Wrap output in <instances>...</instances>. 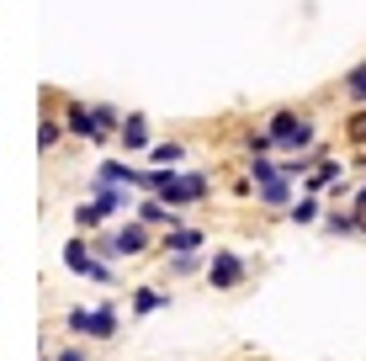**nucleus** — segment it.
<instances>
[{"mask_svg": "<svg viewBox=\"0 0 366 361\" xmlns=\"http://www.w3.org/2000/svg\"><path fill=\"white\" fill-rule=\"evenodd\" d=\"M64 271L80 277V282H96V287H117V266L101 260L91 244H85V234H74V239L64 244Z\"/></svg>", "mask_w": 366, "mask_h": 361, "instance_id": "obj_4", "label": "nucleus"}, {"mask_svg": "<svg viewBox=\"0 0 366 361\" xmlns=\"http://www.w3.org/2000/svg\"><path fill=\"white\" fill-rule=\"evenodd\" d=\"M207 250H212V244H207ZM207 250H186V255H159V260H165V277H170V282L202 277V271H207Z\"/></svg>", "mask_w": 366, "mask_h": 361, "instance_id": "obj_13", "label": "nucleus"}, {"mask_svg": "<svg viewBox=\"0 0 366 361\" xmlns=\"http://www.w3.org/2000/svg\"><path fill=\"white\" fill-rule=\"evenodd\" d=\"M324 197L319 192H297L292 197V207H287V223H292V229H319V218H324Z\"/></svg>", "mask_w": 366, "mask_h": 361, "instance_id": "obj_11", "label": "nucleus"}, {"mask_svg": "<svg viewBox=\"0 0 366 361\" xmlns=\"http://www.w3.org/2000/svg\"><path fill=\"white\" fill-rule=\"evenodd\" d=\"M186 250H207V229H197V223H175V229L159 234L154 255H186Z\"/></svg>", "mask_w": 366, "mask_h": 361, "instance_id": "obj_7", "label": "nucleus"}, {"mask_svg": "<svg viewBox=\"0 0 366 361\" xmlns=\"http://www.w3.org/2000/svg\"><path fill=\"white\" fill-rule=\"evenodd\" d=\"M133 170H138V165H128V159H101V165H96V176H91V186H96V181H112V186H133Z\"/></svg>", "mask_w": 366, "mask_h": 361, "instance_id": "obj_19", "label": "nucleus"}, {"mask_svg": "<svg viewBox=\"0 0 366 361\" xmlns=\"http://www.w3.org/2000/svg\"><path fill=\"white\" fill-rule=\"evenodd\" d=\"M64 335H74V340H91V345H112L122 335V314L117 303H91V308H69L64 314Z\"/></svg>", "mask_w": 366, "mask_h": 361, "instance_id": "obj_2", "label": "nucleus"}, {"mask_svg": "<svg viewBox=\"0 0 366 361\" xmlns=\"http://www.w3.org/2000/svg\"><path fill=\"white\" fill-rule=\"evenodd\" d=\"M350 192H356V186H350V176H345V181L324 186V202H350Z\"/></svg>", "mask_w": 366, "mask_h": 361, "instance_id": "obj_22", "label": "nucleus"}, {"mask_svg": "<svg viewBox=\"0 0 366 361\" xmlns=\"http://www.w3.org/2000/svg\"><path fill=\"white\" fill-rule=\"evenodd\" d=\"M64 139H69V133H64V117L48 107V112H43V122H37V149H43V154H54V149L64 144Z\"/></svg>", "mask_w": 366, "mask_h": 361, "instance_id": "obj_18", "label": "nucleus"}, {"mask_svg": "<svg viewBox=\"0 0 366 361\" xmlns=\"http://www.w3.org/2000/svg\"><path fill=\"white\" fill-rule=\"evenodd\" d=\"M324 96H335L340 107H366V59H356V64L340 74V80H335Z\"/></svg>", "mask_w": 366, "mask_h": 361, "instance_id": "obj_9", "label": "nucleus"}, {"mask_svg": "<svg viewBox=\"0 0 366 361\" xmlns=\"http://www.w3.org/2000/svg\"><path fill=\"white\" fill-rule=\"evenodd\" d=\"M144 159L149 165H186V159H192V144L186 139H154L144 149Z\"/></svg>", "mask_w": 366, "mask_h": 361, "instance_id": "obj_15", "label": "nucleus"}, {"mask_svg": "<svg viewBox=\"0 0 366 361\" xmlns=\"http://www.w3.org/2000/svg\"><path fill=\"white\" fill-rule=\"evenodd\" d=\"M260 122L271 128L276 154H302V149H319V139H324L319 102H276L260 112Z\"/></svg>", "mask_w": 366, "mask_h": 361, "instance_id": "obj_1", "label": "nucleus"}, {"mask_svg": "<svg viewBox=\"0 0 366 361\" xmlns=\"http://www.w3.org/2000/svg\"><path fill=\"white\" fill-rule=\"evenodd\" d=\"M74 229H80V234H96V229H107V207H101L96 197H91V202H80V207H74Z\"/></svg>", "mask_w": 366, "mask_h": 361, "instance_id": "obj_20", "label": "nucleus"}, {"mask_svg": "<svg viewBox=\"0 0 366 361\" xmlns=\"http://www.w3.org/2000/svg\"><path fill=\"white\" fill-rule=\"evenodd\" d=\"M249 277H255V260H249L244 250H234V244L207 250V271H202V282H207L212 292H244Z\"/></svg>", "mask_w": 366, "mask_h": 361, "instance_id": "obj_3", "label": "nucleus"}, {"mask_svg": "<svg viewBox=\"0 0 366 361\" xmlns=\"http://www.w3.org/2000/svg\"><path fill=\"white\" fill-rule=\"evenodd\" d=\"M117 144L128 149V154H144V149L154 144V122H149L144 112H122V122H117Z\"/></svg>", "mask_w": 366, "mask_h": 361, "instance_id": "obj_10", "label": "nucleus"}, {"mask_svg": "<svg viewBox=\"0 0 366 361\" xmlns=\"http://www.w3.org/2000/svg\"><path fill=\"white\" fill-rule=\"evenodd\" d=\"M159 308H170V287H154V282H144V287L128 292V314H133V319H149V314H159Z\"/></svg>", "mask_w": 366, "mask_h": 361, "instance_id": "obj_12", "label": "nucleus"}, {"mask_svg": "<svg viewBox=\"0 0 366 361\" xmlns=\"http://www.w3.org/2000/svg\"><path fill=\"white\" fill-rule=\"evenodd\" d=\"M91 197L101 207H107V218H117V213H133V186H112V181H96L91 186Z\"/></svg>", "mask_w": 366, "mask_h": 361, "instance_id": "obj_14", "label": "nucleus"}, {"mask_svg": "<svg viewBox=\"0 0 366 361\" xmlns=\"http://www.w3.org/2000/svg\"><path fill=\"white\" fill-rule=\"evenodd\" d=\"M37 361H54V356H37Z\"/></svg>", "mask_w": 366, "mask_h": 361, "instance_id": "obj_24", "label": "nucleus"}, {"mask_svg": "<svg viewBox=\"0 0 366 361\" xmlns=\"http://www.w3.org/2000/svg\"><path fill=\"white\" fill-rule=\"evenodd\" d=\"M335 181H345V159H340L335 149L319 144V154H313V170L302 176V192H319V197H324V186H335Z\"/></svg>", "mask_w": 366, "mask_h": 361, "instance_id": "obj_6", "label": "nucleus"}, {"mask_svg": "<svg viewBox=\"0 0 366 361\" xmlns=\"http://www.w3.org/2000/svg\"><path fill=\"white\" fill-rule=\"evenodd\" d=\"M340 144L366 149V107H345V117H340Z\"/></svg>", "mask_w": 366, "mask_h": 361, "instance_id": "obj_17", "label": "nucleus"}, {"mask_svg": "<svg viewBox=\"0 0 366 361\" xmlns=\"http://www.w3.org/2000/svg\"><path fill=\"white\" fill-rule=\"evenodd\" d=\"M239 154H276V139L266 122H244L239 128Z\"/></svg>", "mask_w": 366, "mask_h": 361, "instance_id": "obj_16", "label": "nucleus"}, {"mask_svg": "<svg viewBox=\"0 0 366 361\" xmlns=\"http://www.w3.org/2000/svg\"><path fill=\"white\" fill-rule=\"evenodd\" d=\"M133 218H144L154 234H165V229L181 223V207H170V202H159L154 192H144V197H133Z\"/></svg>", "mask_w": 366, "mask_h": 361, "instance_id": "obj_8", "label": "nucleus"}, {"mask_svg": "<svg viewBox=\"0 0 366 361\" xmlns=\"http://www.w3.org/2000/svg\"><path fill=\"white\" fill-rule=\"evenodd\" d=\"M302 192L297 181H287L282 170H276V176H266V181H255V197H249V202L260 207V213H271V218H287V207H292V197Z\"/></svg>", "mask_w": 366, "mask_h": 361, "instance_id": "obj_5", "label": "nucleus"}, {"mask_svg": "<svg viewBox=\"0 0 366 361\" xmlns=\"http://www.w3.org/2000/svg\"><path fill=\"white\" fill-rule=\"evenodd\" d=\"M54 361H91V340H74V335H69V345H59Z\"/></svg>", "mask_w": 366, "mask_h": 361, "instance_id": "obj_21", "label": "nucleus"}, {"mask_svg": "<svg viewBox=\"0 0 366 361\" xmlns=\"http://www.w3.org/2000/svg\"><path fill=\"white\" fill-rule=\"evenodd\" d=\"M350 165H356V176H366V149H350Z\"/></svg>", "mask_w": 366, "mask_h": 361, "instance_id": "obj_23", "label": "nucleus"}]
</instances>
